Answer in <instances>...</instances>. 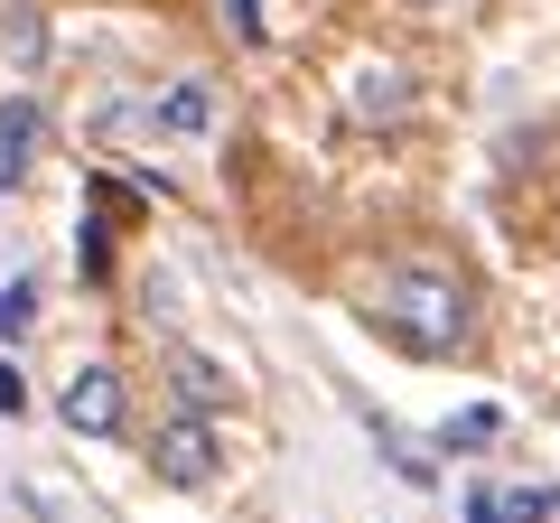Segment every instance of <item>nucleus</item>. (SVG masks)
<instances>
[{
    "instance_id": "0eeeda50",
    "label": "nucleus",
    "mask_w": 560,
    "mask_h": 523,
    "mask_svg": "<svg viewBox=\"0 0 560 523\" xmlns=\"http://www.w3.org/2000/svg\"><path fill=\"white\" fill-rule=\"evenodd\" d=\"M28 327H38V290H28V281H10V290H0V337L20 346Z\"/></svg>"
},
{
    "instance_id": "6e6552de",
    "label": "nucleus",
    "mask_w": 560,
    "mask_h": 523,
    "mask_svg": "<svg viewBox=\"0 0 560 523\" xmlns=\"http://www.w3.org/2000/svg\"><path fill=\"white\" fill-rule=\"evenodd\" d=\"M206 121H215L206 84H178V94H168V131H206Z\"/></svg>"
},
{
    "instance_id": "f8f14e48",
    "label": "nucleus",
    "mask_w": 560,
    "mask_h": 523,
    "mask_svg": "<svg viewBox=\"0 0 560 523\" xmlns=\"http://www.w3.org/2000/svg\"><path fill=\"white\" fill-rule=\"evenodd\" d=\"M495 440V411H467V421H448V449H486Z\"/></svg>"
},
{
    "instance_id": "423d86ee",
    "label": "nucleus",
    "mask_w": 560,
    "mask_h": 523,
    "mask_svg": "<svg viewBox=\"0 0 560 523\" xmlns=\"http://www.w3.org/2000/svg\"><path fill=\"white\" fill-rule=\"evenodd\" d=\"M28 160H38V103L10 94V103H0V178H20Z\"/></svg>"
},
{
    "instance_id": "1a4fd4ad",
    "label": "nucleus",
    "mask_w": 560,
    "mask_h": 523,
    "mask_svg": "<svg viewBox=\"0 0 560 523\" xmlns=\"http://www.w3.org/2000/svg\"><path fill=\"white\" fill-rule=\"evenodd\" d=\"M75 271H84V281L113 271V234H103V224H84V234H75Z\"/></svg>"
},
{
    "instance_id": "9d476101",
    "label": "nucleus",
    "mask_w": 560,
    "mask_h": 523,
    "mask_svg": "<svg viewBox=\"0 0 560 523\" xmlns=\"http://www.w3.org/2000/svg\"><path fill=\"white\" fill-rule=\"evenodd\" d=\"M28 411V374H20V356H0V421H20Z\"/></svg>"
},
{
    "instance_id": "20e7f679",
    "label": "nucleus",
    "mask_w": 560,
    "mask_h": 523,
    "mask_svg": "<svg viewBox=\"0 0 560 523\" xmlns=\"http://www.w3.org/2000/svg\"><path fill=\"white\" fill-rule=\"evenodd\" d=\"M168 383H178V411H206V421L234 403V374L215 356H197V346H168Z\"/></svg>"
},
{
    "instance_id": "f03ea898",
    "label": "nucleus",
    "mask_w": 560,
    "mask_h": 523,
    "mask_svg": "<svg viewBox=\"0 0 560 523\" xmlns=\"http://www.w3.org/2000/svg\"><path fill=\"white\" fill-rule=\"evenodd\" d=\"M150 467H160L168 486H215V467H224V440H215V421L206 411H168L160 430H150Z\"/></svg>"
},
{
    "instance_id": "9b49d317",
    "label": "nucleus",
    "mask_w": 560,
    "mask_h": 523,
    "mask_svg": "<svg viewBox=\"0 0 560 523\" xmlns=\"http://www.w3.org/2000/svg\"><path fill=\"white\" fill-rule=\"evenodd\" d=\"M224 28H234L243 47H261V28H271V20H261V0H224Z\"/></svg>"
},
{
    "instance_id": "39448f33",
    "label": "nucleus",
    "mask_w": 560,
    "mask_h": 523,
    "mask_svg": "<svg viewBox=\"0 0 560 523\" xmlns=\"http://www.w3.org/2000/svg\"><path fill=\"white\" fill-rule=\"evenodd\" d=\"M411 113V75L401 66H355V121H401Z\"/></svg>"
},
{
    "instance_id": "f257e3e1",
    "label": "nucleus",
    "mask_w": 560,
    "mask_h": 523,
    "mask_svg": "<svg viewBox=\"0 0 560 523\" xmlns=\"http://www.w3.org/2000/svg\"><path fill=\"white\" fill-rule=\"evenodd\" d=\"M374 327L420 364H458L467 346H477V281H467L458 262H440V253H411V262L383 271Z\"/></svg>"
},
{
    "instance_id": "7ed1b4c3",
    "label": "nucleus",
    "mask_w": 560,
    "mask_h": 523,
    "mask_svg": "<svg viewBox=\"0 0 560 523\" xmlns=\"http://www.w3.org/2000/svg\"><path fill=\"white\" fill-rule=\"evenodd\" d=\"M57 421L75 430V440H113L121 430V374L113 364H75L66 393H57Z\"/></svg>"
}]
</instances>
